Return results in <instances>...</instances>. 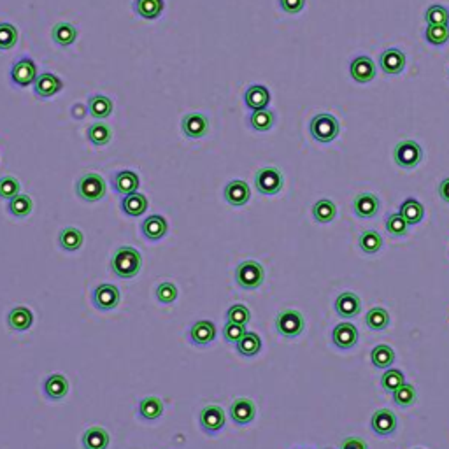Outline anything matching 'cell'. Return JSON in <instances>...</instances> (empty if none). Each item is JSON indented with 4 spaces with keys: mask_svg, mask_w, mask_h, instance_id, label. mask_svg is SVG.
I'll use <instances>...</instances> for the list:
<instances>
[{
    "mask_svg": "<svg viewBox=\"0 0 449 449\" xmlns=\"http://www.w3.org/2000/svg\"><path fill=\"white\" fill-rule=\"evenodd\" d=\"M313 216L318 223L326 225V223L334 221L335 216H337V206L328 199L318 200V202L313 206Z\"/></svg>",
    "mask_w": 449,
    "mask_h": 449,
    "instance_id": "35",
    "label": "cell"
},
{
    "mask_svg": "<svg viewBox=\"0 0 449 449\" xmlns=\"http://www.w3.org/2000/svg\"><path fill=\"white\" fill-rule=\"evenodd\" d=\"M332 342L334 346L342 351H350L356 346L358 330L353 323H339L332 330Z\"/></svg>",
    "mask_w": 449,
    "mask_h": 449,
    "instance_id": "14",
    "label": "cell"
},
{
    "mask_svg": "<svg viewBox=\"0 0 449 449\" xmlns=\"http://www.w3.org/2000/svg\"><path fill=\"white\" fill-rule=\"evenodd\" d=\"M155 295H156V300H158L160 304H163V306H171V304L175 302V298H178V288H175L174 282L171 281L160 282L155 290Z\"/></svg>",
    "mask_w": 449,
    "mask_h": 449,
    "instance_id": "47",
    "label": "cell"
},
{
    "mask_svg": "<svg viewBox=\"0 0 449 449\" xmlns=\"http://www.w3.org/2000/svg\"><path fill=\"white\" fill-rule=\"evenodd\" d=\"M256 416V406L251 398H235L230 406V417L232 422L239 426L250 425Z\"/></svg>",
    "mask_w": 449,
    "mask_h": 449,
    "instance_id": "13",
    "label": "cell"
},
{
    "mask_svg": "<svg viewBox=\"0 0 449 449\" xmlns=\"http://www.w3.org/2000/svg\"><path fill=\"white\" fill-rule=\"evenodd\" d=\"M370 362L376 369H390L395 362V351L388 344H379L370 353Z\"/></svg>",
    "mask_w": 449,
    "mask_h": 449,
    "instance_id": "34",
    "label": "cell"
},
{
    "mask_svg": "<svg viewBox=\"0 0 449 449\" xmlns=\"http://www.w3.org/2000/svg\"><path fill=\"white\" fill-rule=\"evenodd\" d=\"M282 183H284L282 174L276 167L260 169V171L256 172V175H254V186H256V190H258L262 195L267 197L279 193L282 188Z\"/></svg>",
    "mask_w": 449,
    "mask_h": 449,
    "instance_id": "7",
    "label": "cell"
},
{
    "mask_svg": "<svg viewBox=\"0 0 449 449\" xmlns=\"http://www.w3.org/2000/svg\"><path fill=\"white\" fill-rule=\"evenodd\" d=\"M244 102L251 111H262L271 102V93L262 84H251L244 93Z\"/></svg>",
    "mask_w": 449,
    "mask_h": 449,
    "instance_id": "24",
    "label": "cell"
},
{
    "mask_svg": "<svg viewBox=\"0 0 449 449\" xmlns=\"http://www.w3.org/2000/svg\"><path fill=\"white\" fill-rule=\"evenodd\" d=\"M51 37L58 46H71L77 37V28L67 21H60L53 27Z\"/></svg>",
    "mask_w": 449,
    "mask_h": 449,
    "instance_id": "33",
    "label": "cell"
},
{
    "mask_svg": "<svg viewBox=\"0 0 449 449\" xmlns=\"http://www.w3.org/2000/svg\"><path fill=\"white\" fill-rule=\"evenodd\" d=\"M37 65L30 56H23L18 62H14L11 67V81L16 86H28L36 81Z\"/></svg>",
    "mask_w": 449,
    "mask_h": 449,
    "instance_id": "8",
    "label": "cell"
},
{
    "mask_svg": "<svg viewBox=\"0 0 449 449\" xmlns=\"http://www.w3.org/2000/svg\"><path fill=\"white\" fill-rule=\"evenodd\" d=\"M181 128H183L184 136L190 137V139H200L209 130V119L204 114H199V112H191V114H186L183 118Z\"/></svg>",
    "mask_w": 449,
    "mask_h": 449,
    "instance_id": "20",
    "label": "cell"
},
{
    "mask_svg": "<svg viewBox=\"0 0 449 449\" xmlns=\"http://www.w3.org/2000/svg\"><path fill=\"white\" fill-rule=\"evenodd\" d=\"M81 444L84 449H108L109 433L102 426H92L83 433Z\"/></svg>",
    "mask_w": 449,
    "mask_h": 449,
    "instance_id": "27",
    "label": "cell"
},
{
    "mask_svg": "<svg viewBox=\"0 0 449 449\" xmlns=\"http://www.w3.org/2000/svg\"><path fill=\"white\" fill-rule=\"evenodd\" d=\"M235 350L241 356H256L262 350V339H260L258 334H254V332H246L243 335V339L235 344Z\"/></svg>",
    "mask_w": 449,
    "mask_h": 449,
    "instance_id": "31",
    "label": "cell"
},
{
    "mask_svg": "<svg viewBox=\"0 0 449 449\" xmlns=\"http://www.w3.org/2000/svg\"><path fill=\"white\" fill-rule=\"evenodd\" d=\"M244 334H246V326L239 325V323L227 321V325L223 326V339L228 344H234V346L243 339Z\"/></svg>",
    "mask_w": 449,
    "mask_h": 449,
    "instance_id": "52",
    "label": "cell"
},
{
    "mask_svg": "<svg viewBox=\"0 0 449 449\" xmlns=\"http://www.w3.org/2000/svg\"><path fill=\"white\" fill-rule=\"evenodd\" d=\"M309 130L314 141H318V143H332L339 136L341 125H339L335 116L321 112V114H316L311 119Z\"/></svg>",
    "mask_w": 449,
    "mask_h": 449,
    "instance_id": "4",
    "label": "cell"
},
{
    "mask_svg": "<svg viewBox=\"0 0 449 449\" xmlns=\"http://www.w3.org/2000/svg\"><path fill=\"white\" fill-rule=\"evenodd\" d=\"M393 402L395 406L398 407H411L416 402L417 398V393H416V388H414L413 385H402L400 388H398L397 391H393Z\"/></svg>",
    "mask_w": 449,
    "mask_h": 449,
    "instance_id": "44",
    "label": "cell"
},
{
    "mask_svg": "<svg viewBox=\"0 0 449 449\" xmlns=\"http://www.w3.org/2000/svg\"><path fill=\"white\" fill-rule=\"evenodd\" d=\"M34 209V202L32 199L28 195H23V193H20V195L12 197L11 200L8 202V213L11 216H14V218H27L30 213H32Z\"/></svg>",
    "mask_w": 449,
    "mask_h": 449,
    "instance_id": "36",
    "label": "cell"
},
{
    "mask_svg": "<svg viewBox=\"0 0 449 449\" xmlns=\"http://www.w3.org/2000/svg\"><path fill=\"white\" fill-rule=\"evenodd\" d=\"M425 39L426 43H430L432 46H442L449 40V28L448 25H428L425 30Z\"/></svg>",
    "mask_w": 449,
    "mask_h": 449,
    "instance_id": "46",
    "label": "cell"
},
{
    "mask_svg": "<svg viewBox=\"0 0 449 449\" xmlns=\"http://www.w3.org/2000/svg\"><path fill=\"white\" fill-rule=\"evenodd\" d=\"M34 323V314L28 307L18 306L12 307L8 313V325L11 330L14 332H25L28 330Z\"/></svg>",
    "mask_w": 449,
    "mask_h": 449,
    "instance_id": "26",
    "label": "cell"
},
{
    "mask_svg": "<svg viewBox=\"0 0 449 449\" xmlns=\"http://www.w3.org/2000/svg\"><path fill=\"white\" fill-rule=\"evenodd\" d=\"M16 195H20V181L14 175H2L0 178V199L11 200Z\"/></svg>",
    "mask_w": 449,
    "mask_h": 449,
    "instance_id": "48",
    "label": "cell"
},
{
    "mask_svg": "<svg viewBox=\"0 0 449 449\" xmlns=\"http://www.w3.org/2000/svg\"><path fill=\"white\" fill-rule=\"evenodd\" d=\"M44 395L49 398V400H62V398L67 397L69 393V381L64 374H51L46 378L43 385Z\"/></svg>",
    "mask_w": 449,
    "mask_h": 449,
    "instance_id": "23",
    "label": "cell"
},
{
    "mask_svg": "<svg viewBox=\"0 0 449 449\" xmlns=\"http://www.w3.org/2000/svg\"><path fill=\"white\" fill-rule=\"evenodd\" d=\"M379 209H381V202H379L378 195H374V193H360V195L354 197L353 211L358 218H374V216H378Z\"/></svg>",
    "mask_w": 449,
    "mask_h": 449,
    "instance_id": "16",
    "label": "cell"
},
{
    "mask_svg": "<svg viewBox=\"0 0 449 449\" xmlns=\"http://www.w3.org/2000/svg\"><path fill=\"white\" fill-rule=\"evenodd\" d=\"M111 128L106 123H95L88 128V139L95 146H106L111 141Z\"/></svg>",
    "mask_w": 449,
    "mask_h": 449,
    "instance_id": "45",
    "label": "cell"
},
{
    "mask_svg": "<svg viewBox=\"0 0 449 449\" xmlns=\"http://www.w3.org/2000/svg\"><path fill=\"white\" fill-rule=\"evenodd\" d=\"M76 193L84 202H99L106 197V181L97 172H86L77 179Z\"/></svg>",
    "mask_w": 449,
    "mask_h": 449,
    "instance_id": "2",
    "label": "cell"
},
{
    "mask_svg": "<svg viewBox=\"0 0 449 449\" xmlns=\"http://www.w3.org/2000/svg\"><path fill=\"white\" fill-rule=\"evenodd\" d=\"M365 323L370 330L383 332L390 325V314H388V311H386L385 307H372V309L367 313Z\"/></svg>",
    "mask_w": 449,
    "mask_h": 449,
    "instance_id": "37",
    "label": "cell"
},
{
    "mask_svg": "<svg viewBox=\"0 0 449 449\" xmlns=\"http://www.w3.org/2000/svg\"><path fill=\"white\" fill-rule=\"evenodd\" d=\"M137 413H139V417H143L146 422H156L163 414V402L155 395L144 397L137 406Z\"/></svg>",
    "mask_w": 449,
    "mask_h": 449,
    "instance_id": "28",
    "label": "cell"
},
{
    "mask_svg": "<svg viewBox=\"0 0 449 449\" xmlns=\"http://www.w3.org/2000/svg\"><path fill=\"white\" fill-rule=\"evenodd\" d=\"M306 328L304 316L295 309H284L276 316V330L287 339H295Z\"/></svg>",
    "mask_w": 449,
    "mask_h": 449,
    "instance_id": "5",
    "label": "cell"
},
{
    "mask_svg": "<svg viewBox=\"0 0 449 449\" xmlns=\"http://www.w3.org/2000/svg\"><path fill=\"white\" fill-rule=\"evenodd\" d=\"M143 258L141 253L132 246H121L114 251L111 258V271L119 279H134L141 271Z\"/></svg>",
    "mask_w": 449,
    "mask_h": 449,
    "instance_id": "1",
    "label": "cell"
},
{
    "mask_svg": "<svg viewBox=\"0 0 449 449\" xmlns=\"http://www.w3.org/2000/svg\"><path fill=\"white\" fill-rule=\"evenodd\" d=\"M134 9L144 20H155L162 14L163 0H136Z\"/></svg>",
    "mask_w": 449,
    "mask_h": 449,
    "instance_id": "39",
    "label": "cell"
},
{
    "mask_svg": "<svg viewBox=\"0 0 449 449\" xmlns=\"http://www.w3.org/2000/svg\"><path fill=\"white\" fill-rule=\"evenodd\" d=\"M385 227L388 230V234L393 235V237H404L409 230V223L402 218L400 213H393V215L386 216Z\"/></svg>",
    "mask_w": 449,
    "mask_h": 449,
    "instance_id": "43",
    "label": "cell"
},
{
    "mask_svg": "<svg viewBox=\"0 0 449 449\" xmlns=\"http://www.w3.org/2000/svg\"><path fill=\"white\" fill-rule=\"evenodd\" d=\"M84 114H86V109L81 106V104H77V106H72V116L76 119H83Z\"/></svg>",
    "mask_w": 449,
    "mask_h": 449,
    "instance_id": "56",
    "label": "cell"
},
{
    "mask_svg": "<svg viewBox=\"0 0 449 449\" xmlns=\"http://www.w3.org/2000/svg\"><path fill=\"white\" fill-rule=\"evenodd\" d=\"M439 195L444 200L446 204H449V178H446L441 184H439Z\"/></svg>",
    "mask_w": 449,
    "mask_h": 449,
    "instance_id": "55",
    "label": "cell"
},
{
    "mask_svg": "<svg viewBox=\"0 0 449 449\" xmlns=\"http://www.w3.org/2000/svg\"><path fill=\"white\" fill-rule=\"evenodd\" d=\"M360 309H362V300L353 291H344L335 300V313L344 319H351L358 316Z\"/></svg>",
    "mask_w": 449,
    "mask_h": 449,
    "instance_id": "18",
    "label": "cell"
},
{
    "mask_svg": "<svg viewBox=\"0 0 449 449\" xmlns=\"http://www.w3.org/2000/svg\"><path fill=\"white\" fill-rule=\"evenodd\" d=\"M379 67H381L385 74L397 76V74H400L406 69V55L397 48L385 49L381 56H379Z\"/></svg>",
    "mask_w": 449,
    "mask_h": 449,
    "instance_id": "17",
    "label": "cell"
},
{
    "mask_svg": "<svg viewBox=\"0 0 449 449\" xmlns=\"http://www.w3.org/2000/svg\"><path fill=\"white\" fill-rule=\"evenodd\" d=\"M235 282L243 290H256L262 287L263 279H265V271L258 262L254 260H246L241 262L235 267Z\"/></svg>",
    "mask_w": 449,
    "mask_h": 449,
    "instance_id": "3",
    "label": "cell"
},
{
    "mask_svg": "<svg viewBox=\"0 0 449 449\" xmlns=\"http://www.w3.org/2000/svg\"><path fill=\"white\" fill-rule=\"evenodd\" d=\"M425 20L428 25H448L449 23V11L442 5H430L425 12Z\"/></svg>",
    "mask_w": 449,
    "mask_h": 449,
    "instance_id": "50",
    "label": "cell"
},
{
    "mask_svg": "<svg viewBox=\"0 0 449 449\" xmlns=\"http://www.w3.org/2000/svg\"><path fill=\"white\" fill-rule=\"evenodd\" d=\"M350 72H351V77H353L356 83L365 84V83H370V81L376 77L378 69H376V64H374L369 56H354V58L351 60Z\"/></svg>",
    "mask_w": 449,
    "mask_h": 449,
    "instance_id": "15",
    "label": "cell"
},
{
    "mask_svg": "<svg viewBox=\"0 0 449 449\" xmlns=\"http://www.w3.org/2000/svg\"><path fill=\"white\" fill-rule=\"evenodd\" d=\"M167 228V219L158 215L147 216L143 221V225H141V232H143V235L147 241H160L162 237H165Z\"/></svg>",
    "mask_w": 449,
    "mask_h": 449,
    "instance_id": "25",
    "label": "cell"
},
{
    "mask_svg": "<svg viewBox=\"0 0 449 449\" xmlns=\"http://www.w3.org/2000/svg\"><path fill=\"white\" fill-rule=\"evenodd\" d=\"M402 385H406V376L404 372L397 369H386V372L383 374L381 378V388L388 393H393L400 388Z\"/></svg>",
    "mask_w": 449,
    "mask_h": 449,
    "instance_id": "42",
    "label": "cell"
},
{
    "mask_svg": "<svg viewBox=\"0 0 449 449\" xmlns=\"http://www.w3.org/2000/svg\"><path fill=\"white\" fill-rule=\"evenodd\" d=\"M395 163L402 169H414L423 158L422 146L414 141H400L393 149Z\"/></svg>",
    "mask_w": 449,
    "mask_h": 449,
    "instance_id": "6",
    "label": "cell"
},
{
    "mask_svg": "<svg viewBox=\"0 0 449 449\" xmlns=\"http://www.w3.org/2000/svg\"><path fill=\"white\" fill-rule=\"evenodd\" d=\"M88 111H90V114L97 119L108 118V116L112 112L111 99H108L106 95H100V93L92 95L90 97V102H88Z\"/></svg>",
    "mask_w": 449,
    "mask_h": 449,
    "instance_id": "38",
    "label": "cell"
},
{
    "mask_svg": "<svg viewBox=\"0 0 449 449\" xmlns=\"http://www.w3.org/2000/svg\"><path fill=\"white\" fill-rule=\"evenodd\" d=\"M274 119V112L269 111V109H262V111H253V114L250 116V125L253 130L267 132L272 128Z\"/></svg>",
    "mask_w": 449,
    "mask_h": 449,
    "instance_id": "41",
    "label": "cell"
},
{
    "mask_svg": "<svg viewBox=\"0 0 449 449\" xmlns=\"http://www.w3.org/2000/svg\"><path fill=\"white\" fill-rule=\"evenodd\" d=\"M119 298H121V295H119L118 288H116L114 284L104 282V284H99V287L93 290L92 302L93 306H95V309L111 311L118 306Z\"/></svg>",
    "mask_w": 449,
    "mask_h": 449,
    "instance_id": "10",
    "label": "cell"
},
{
    "mask_svg": "<svg viewBox=\"0 0 449 449\" xmlns=\"http://www.w3.org/2000/svg\"><path fill=\"white\" fill-rule=\"evenodd\" d=\"M18 43V30L11 23H0V49H11Z\"/></svg>",
    "mask_w": 449,
    "mask_h": 449,
    "instance_id": "49",
    "label": "cell"
},
{
    "mask_svg": "<svg viewBox=\"0 0 449 449\" xmlns=\"http://www.w3.org/2000/svg\"><path fill=\"white\" fill-rule=\"evenodd\" d=\"M64 88V83L58 76L51 74V72H44L34 81V92L40 99H49V97L56 95Z\"/></svg>",
    "mask_w": 449,
    "mask_h": 449,
    "instance_id": "19",
    "label": "cell"
},
{
    "mask_svg": "<svg viewBox=\"0 0 449 449\" xmlns=\"http://www.w3.org/2000/svg\"><path fill=\"white\" fill-rule=\"evenodd\" d=\"M398 213H400L402 218L406 219L409 225H417V223H422V219L425 218V207H423L422 202H417L416 199L404 200Z\"/></svg>",
    "mask_w": 449,
    "mask_h": 449,
    "instance_id": "32",
    "label": "cell"
},
{
    "mask_svg": "<svg viewBox=\"0 0 449 449\" xmlns=\"http://www.w3.org/2000/svg\"><path fill=\"white\" fill-rule=\"evenodd\" d=\"M121 209L127 216H132V218H137V216H143L147 209V199L143 195V193H130V195H125L123 200H121Z\"/></svg>",
    "mask_w": 449,
    "mask_h": 449,
    "instance_id": "30",
    "label": "cell"
},
{
    "mask_svg": "<svg viewBox=\"0 0 449 449\" xmlns=\"http://www.w3.org/2000/svg\"><path fill=\"white\" fill-rule=\"evenodd\" d=\"M302 449H306V448H302Z\"/></svg>",
    "mask_w": 449,
    "mask_h": 449,
    "instance_id": "57",
    "label": "cell"
},
{
    "mask_svg": "<svg viewBox=\"0 0 449 449\" xmlns=\"http://www.w3.org/2000/svg\"><path fill=\"white\" fill-rule=\"evenodd\" d=\"M139 184V175L134 171H119L112 175V188H114L118 195L125 197L130 195V193H136Z\"/></svg>",
    "mask_w": 449,
    "mask_h": 449,
    "instance_id": "22",
    "label": "cell"
},
{
    "mask_svg": "<svg viewBox=\"0 0 449 449\" xmlns=\"http://www.w3.org/2000/svg\"><path fill=\"white\" fill-rule=\"evenodd\" d=\"M223 195H225V200H227L230 206L243 207L250 202L251 190H250V186L244 183V181H241V179H235V181H230V183L225 186Z\"/></svg>",
    "mask_w": 449,
    "mask_h": 449,
    "instance_id": "21",
    "label": "cell"
},
{
    "mask_svg": "<svg viewBox=\"0 0 449 449\" xmlns=\"http://www.w3.org/2000/svg\"><path fill=\"white\" fill-rule=\"evenodd\" d=\"M251 319V313L244 304H234L230 309L227 311V321L239 323V325L246 326Z\"/></svg>",
    "mask_w": 449,
    "mask_h": 449,
    "instance_id": "51",
    "label": "cell"
},
{
    "mask_svg": "<svg viewBox=\"0 0 449 449\" xmlns=\"http://www.w3.org/2000/svg\"><path fill=\"white\" fill-rule=\"evenodd\" d=\"M339 449H369V446H367V442L363 441V439L351 435V437H346L341 442Z\"/></svg>",
    "mask_w": 449,
    "mask_h": 449,
    "instance_id": "54",
    "label": "cell"
},
{
    "mask_svg": "<svg viewBox=\"0 0 449 449\" xmlns=\"http://www.w3.org/2000/svg\"><path fill=\"white\" fill-rule=\"evenodd\" d=\"M200 428L207 435H216L225 426V413L219 406H206L199 414Z\"/></svg>",
    "mask_w": 449,
    "mask_h": 449,
    "instance_id": "9",
    "label": "cell"
},
{
    "mask_svg": "<svg viewBox=\"0 0 449 449\" xmlns=\"http://www.w3.org/2000/svg\"><path fill=\"white\" fill-rule=\"evenodd\" d=\"M83 232L76 227H65L64 230L58 234V244L64 251H69V253H74V251L80 250L83 246Z\"/></svg>",
    "mask_w": 449,
    "mask_h": 449,
    "instance_id": "29",
    "label": "cell"
},
{
    "mask_svg": "<svg viewBox=\"0 0 449 449\" xmlns=\"http://www.w3.org/2000/svg\"><path fill=\"white\" fill-rule=\"evenodd\" d=\"M358 244H360V250H362L363 253L376 254L381 251L383 237L379 235V232L365 230L360 234V237H358Z\"/></svg>",
    "mask_w": 449,
    "mask_h": 449,
    "instance_id": "40",
    "label": "cell"
},
{
    "mask_svg": "<svg viewBox=\"0 0 449 449\" xmlns=\"http://www.w3.org/2000/svg\"><path fill=\"white\" fill-rule=\"evenodd\" d=\"M188 339H190L191 344L197 348L209 346V344L216 339L215 323L209 321V319H200V321H195L190 326Z\"/></svg>",
    "mask_w": 449,
    "mask_h": 449,
    "instance_id": "11",
    "label": "cell"
},
{
    "mask_svg": "<svg viewBox=\"0 0 449 449\" xmlns=\"http://www.w3.org/2000/svg\"><path fill=\"white\" fill-rule=\"evenodd\" d=\"M370 426L379 437H391L397 432V416L390 409H379L372 414Z\"/></svg>",
    "mask_w": 449,
    "mask_h": 449,
    "instance_id": "12",
    "label": "cell"
},
{
    "mask_svg": "<svg viewBox=\"0 0 449 449\" xmlns=\"http://www.w3.org/2000/svg\"><path fill=\"white\" fill-rule=\"evenodd\" d=\"M279 4H281V9L288 14H297L304 9L306 5V0H279Z\"/></svg>",
    "mask_w": 449,
    "mask_h": 449,
    "instance_id": "53",
    "label": "cell"
}]
</instances>
